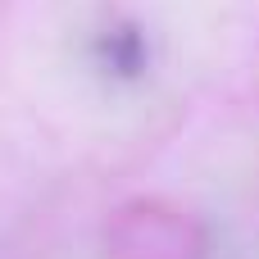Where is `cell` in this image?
<instances>
[{
    "label": "cell",
    "mask_w": 259,
    "mask_h": 259,
    "mask_svg": "<svg viewBox=\"0 0 259 259\" xmlns=\"http://www.w3.org/2000/svg\"><path fill=\"white\" fill-rule=\"evenodd\" d=\"M91 59H96V68L109 73V77H137V73L146 68V59H150V46H146V36H141L137 27L114 23V27L96 32Z\"/></svg>",
    "instance_id": "cell-1"
}]
</instances>
